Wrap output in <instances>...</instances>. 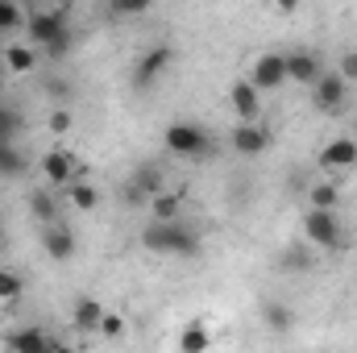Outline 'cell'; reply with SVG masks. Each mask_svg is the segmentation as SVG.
Listing matches in <instances>:
<instances>
[{
  "instance_id": "cell-1",
  "label": "cell",
  "mask_w": 357,
  "mask_h": 353,
  "mask_svg": "<svg viewBox=\"0 0 357 353\" xmlns=\"http://www.w3.org/2000/svg\"><path fill=\"white\" fill-rule=\"evenodd\" d=\"M25 33H29L33 50H46V59H63L71 50V42H75L63 8H38V13H29L25 17Z\"/></svg>"
},
{
  "instance_id": "cell-2",
  "label": "cell",
  "mask_w": 357,
  "mask_h": 353,
  "mask_svg": "<svg viewBox=\"0 0 357 353\" xmlns=\"http://www.w3.org/2000/svg\"><path fill=\"white\" fill-rule=\"evenodd\" d=\"M142 246H146L150 254H162V258H195V254H199V237H195V229H187L183 220H171V225L150 220V225L142 229Z\"/></svg>"
},
{
  "instance_id": "cell-3",
  "label": "cell",
  "mask_w": 357,
  "mask_h": 353,
  "mask_svg": "<svg viewBox=\"0 0 357 353\" xmlns=\"http://www.w3.org/2000/svg\"><path fill=\"white\" fill-rule=\"evenodd\" d=\"M167 150L178 154V158H204L212 150V133L195 121H175L167 129Z\"/></svg>"
},
{
  "instance_id": "cell-4",
  "label": "cell",
  "mask_w": 357,
  "mask_h": 353,
  "mask_svg": "<svg viewBox=\"0 0 357 353\" xmlns=\"http://www.w3.org/2000/svg\"><path fill=\"white\" fill-rule=\"evenodd\" d=\"M303 237H307V246H316V250H341V246H345L341 216H337V212H316V208H307V216H303Z\"/></svg>"
},
{
  "instance_id": "cell-5",
  "label": "cell",
  "mask_w": 357,
  "mask_h": 353,
  "mask_svg": "<svg viewBox=\"0 0 357 353\" xmlns=\"http://www.w3.org/2000/svg\"><path fill=\"white\" fill-rule=\"evenodd\" d=\"M154 195H162V167L158 163H142L133 171V179H129V187H125V204L129 208H142Z\"/></svg>"
},
{
  "instance_id": "cell-6",
  "label": "cell",
  "mask_w": 357,
  "mask_h": 353,
  "mask_svg": "<svg viewBox=\"0 0 357 353\" xmlns=\"http://www.w3.org/2000/svg\"><path fill=\"white\" fill-rule=\"evenodd\" d=\"M171 63H175V50H171V46H150V50L137 59V67H133V88H154V84L171 71Z\"/></svg>"
},
{
  "instance_id": "cell-7",
  "label": "cell",
  "mask_w": 357,
  "mask_h": 353,
  "mask_svg": "<svg viewBox=\"0 0 357 353\" xmlns=\"http://www.w3.org/2000/svg\"><path fill=\"white\" fill-rule=\"evenodd\" d=\"M345 100H349V84H345L337 71H324V75L312 84V104H316L320 112H337Z\"/></svg>"
},
{
  "instance_id": "cell-8",
  "label": "cell",
  "mask_w": 357,
  "mask_h": 353,
  "mask_svg": "<svg viewBox=\"0 0 357 353\" xmlns=\"http://www.w3.org/2000/svg\"><path fill=\"white\" fill-rule=\"evenodd\" d=\"M229 104H233V112H237V125H258V117H262V91L254 88V84L237 80V84L229 88Z\"/></svg>"
},
{
  "instance_id": "cell-9",
  "label": "cell",
  "mask_w": 357,
  "mask_h": 353,
  "mask_svg": "<svg viewBox=\"0 0 357 353\" xmlns=\"http://www.w3.org/2000/svg\"><path fill=\"white\" fill-rule=\"evenodd\" d=\"M4 350H8V353H50V350H54V337H46V329L25 324V329L4 333Z\"/></svg>"
},
{
  "instance_id": "cell-10",
  "label": "cell",
  "mask_w": 357,
  "mask_h": 353,
  "mask_svg": "<svg viewBox=\"0 0 357 353\" xmlns=\"http://www.w3.org/2000/svg\"><path fill=\"white\" fill-rule=\"evenodd\" d=\"M229 146H233L241 158H258V154L270 150V129H262V125H237V129L229 133Z\"/></svg>"
},
{
  "instance_id": "cell-11",
  "label": "cell",
  "mask_w": 357,
  "mask_h": 353,
  "mask_svg": "<svg viewBox=\"0 0 357 353\" xmlns=\"http://www.w3.org/2000/svg\"><path fill=\"white\" fill-rule=\"evenodd\" d=\"M258 91H278L287 84V54H262L254 63V80H250Z\"/></svg>"
},
{
  "instance_id": "cell-12",
  "label": "cell",
  "mask_w": 357,
  "mask_h": 353,
  "mask_svg": "<svg viewBox=\"0 0 357 353\" xmlns=\"http://www.w3.org/2000/svg\"><path fill=\"white\" fill-rule=\"evenodd\" d=\"M42 250H46V258L67 262V258H75V233L67 225H46L42 229Z\"/></svg>"
},
{
  "instance_id": "cell-13",
  "label": "cell",
  "mask_w": 357,
  "mask_h": 353,
  "mask_svg": "<svg viewBox=\"0 0 357 353\" xmlns=\"http://www.w3.org/2000/svg\"><path fill=\"white\" fill-rule=\"evenodd\" d=\"M320 167H324V171H349V167H357V142L354 137L328 142V146L320 150Z\"/></svg>"
},
{
  "instance_id": "cell-14",
  "label": "cell",
  "mask_w": 357,
  "mask_h": 353,
  "mask_svg": "<svg viewBox=\"0 0 357 353\" xmlns=\"http://www.w3.org/2000/svg\"><path fill=\"white\" fill-rule=\"evenodd\" d=\"M42 175H46V183H75V175H79V158H71L67 150H50L46 158H42Z\"/></svg>"
},
{
  "instance_id": "cell-15",
  "label": "cell",
  "mask_w": 357,
  "mask_h": 353,
  "mask_svg": "<svg viewBox=\"0 0 357 353\" xmlns=\"http://www.w3.org/2000/svg\"><path fill=\"white\" fill-rule=\"evenodd\" d=\"M324 75V67H320V59L316 54H307V50H299V54H287V80H295V84H316Z\"/></svg>"
},
{
  "instance_id": "cell-16",
  "label": "cell",
  "mask_w": 357,
  "mask_h": 353,
  "mask_svg": "<svg viewBox=\"0 0 357 353\" xmlns=\"http://www.w3.org/2000/svg\"><path fill=\"white\" fill-rule=\"evenodd\" d=\"M208 350H212V329L204 320H191L178 333V353H208Z\"/></svg>"
},
{
  "instance_id": "cell-17",
  "label": "cell",
  "mask_w": 357,
  "mask_h": 353,
  "mask_svg": "<svg viewBox=\"0 0 357 353\" xmlns=\"http://www.w3.org/2000/svg\"><path fill=\"white\" fill-rule=\"evenodd\" d=\"M71 320H75V329H79V333H96V329H100V320H104V308H100V299L79 295V299H75V312H71Z\"/></svg>"
},
{
  "instance_id": "cell-18",
  "label": "cell",
  "mask_w": 357,
  "mask_h": 353,
  "mask_svg": "<svg viewBox=\"0 0 357 353\" xmlns=\"http://www.w3.org/2000/svg\"><path fill=\"white\" fill-rule=\"evenodd\" d=\"M4 67H8L13 75H29V71L38 67V50L17 42V46H8V50H4Z\"/></svg>"
},
{
  "instance_id": "cell-19",
  "label": "cell",
  "mask_w": 357,
  "mask_h": 353,
  "mask_svg": "<svg viewBox=\"0 0 357 353\" xmlns=\"http://www.w3.org/2000/svg\"><path fill=\"white\" fill-rule=\"evenodd\" d=\"M337 204H341L337 183H312V187H307V208H316V212H337Z\"/></svg>"
},
{
  "instance_id": "cell-20",
  "label": "cell",
  "mask_w": 357,
  "mask_h": 353,
  "mask_svg": "<svg viewBox=\"0 0 357 353\" xmlns=\"http://www.w3.org/2000/svg\"><path fill=\"white\" fill-rule=\"evenodd\" d=\"M29 171V158L13 146V142H0V179H17Z\"/></svg>"
},
{
  "instance_id": "cell-21",
  "label": "cell",
  "mask_w": 357,
  "mask_h": 353,
  "mask_svg": "<svg viewBox=\"0 0 357 353\" xmlns=\"http://www.w3.org/2000/svg\"><path fill=\"white\" fill-rule=\"evenodd\" d=\"M150 208H154V220L171 225V220L183 216V195H178V191H162V195H154V200H150Z\"/></svg>"
},
{
  "instance_id": "cell-22",
  "label": "cell",
  "mask_w": 357,
  "mask_h": 353,
  "mask_svg": "<svg viewBox=\"0 0 357 353\" xmlns=\"http://www.w3.org/2000/svg\"><path fill=\"white\" fill-rule=\"evenodd\" d=\"M29 212L42 220V229H46V225H59V204H54L50 191H33V195H29Z\"/></svg>"
},
{
  "instance_id": "cell-23",
  "label": "cell",
  "mask_w": 357,
  "mask_h": 353,
  "mask_svg": "<svg viewBox=\"0 0 357 353\" xmlns=\"http://www.w3.org/2000/svg\"><path fill=\"white\" fill-rule=\"evenodd\" d=\"M262 320H266L274 333H291V324H295V312H291L287 303H274V299H270V303H262Z\"/></svg>"
},
{
  "instance_id": "cell-24",
  "label": "cell",
  "mask_w": 357,
  "mask_h": 353,
  "mask_svg": "<svg viewBox=\"0 0 357 353\" xmlns=\"http://www.w3.org/2000/svg\"><path fill=\"white\" fill-rule=\"evenodd\" d=\"M25 25V13H21V4H13V0H0V33H13V29H21Z\"/></svg>"
},
{
  "instance_id": "cell-25",
  "label": "cell",
  "mask_w": 357,
  "mask_h": 353,
  "mask_svg": "<svg viewBox=\"0 0 357 353\" xmlns=\"http://www.w3.org/2000/svg\"><path fill=\"white\" fill-rule=\"evenodd\" d=\"M21 129H25V117L17 108H0V142H13Z\"/></svg>"
},
{
  "instance_id": "cell-26",
  "label": "cell",
  "mask_w": 357,
  "mask_h": 353,
  "mask_svg": "<svg viewBox=\"0 0 357 353\" xmlns=\"http://www.w3.org/2000/svg\"><path fill=\"white\" fill-rule=\"evenodd\" d=\"M71 204H75L79 212H91V208L100 204V191H96L91 183H71Z\"/></svg>"
},
{
  "instance_id": "cell-27",
  "label": "cell",
  "mask_w": 357,
  "mask_h": 353,
  "mask_svg": "<svg viewBox=\"0 0 357 353\" xmlns=\"http://www.w3.org/2000/svg\"><path fill=\"white\" fill-rule=\"evenodd\" d=\"M282 270H291V274H299V270H307V266H312V258H307V250H303V246H295V250H287V254H282Z\"/></svg>"
},
{
  "instance_id": "cell-28",
  "label": "cell",
  "mask_w": 357,
  "mask_h": 353,
  "mask_svg": "<svg viewBox=\"0 0 357 353\" xmlns=\"http://www.w3.org/2000/svg\"><path fill=\"white\" fill-rule=\"evenodd\" d=\"M21 295V278L13 270H0V303H13Z\"/></svg>"
},
{
  "instance_id": "cell-29",
  "label": "cell",
  "mask_w": 357,
  "mask_h": 353,
  "mask_svg": "<svg viewBox=\"0 0 357 353\" xmlns=\"http://www.w3.org/2000/svg\"><path fill=\"white\" fill-rule=\"evenodd\" d=\"M96 333H100V337H125V320H121L116 312H104V320H100Z\"/></svg>"
},
{
  "instance_id": "cell-30",
  "label": "cell",
  "mask_w": 357,
  "mask_h": 353,
  "mask_svg": "<svg viewBox=\"0 0 357 353\" xmlns=\"http://www.w3.org/2000/svg\"><path fill=\"white\" fill-rule=\"evenodd\" d=\"M150 13V0H125V4H112V17H142Z\"/></svg>"
},
{
  "instance_id": "cell-31",
  "label": "cell",
  "mask_w": 357,
  "mask_h": 353,
  "mask_svg": "<svg viewBox=\"0 0 357 353\" xmlns=\"http://www.w3.org/2000/svg\"><path fill=\"white\" fill-rule=\"evenodd\" d=\"M42 88L50 91L54 100H71V84H67V80H59V75H46V84H42Z\"/></svg>"
},
{
  "instance_id": "cell-32",
  "label": "cell",
  "mask_w": 357,
  "mask_h": 353,
  "mask_svg": "<svg viewBox=\"0 0 357 353\" xmlns=\"http://www.w3.org/2000/svg\"><path fill=\"white\" fill-rule=\"evenodd\" d=\"M71 125H75V121H71L67 108H54V112H50V133H67Z\"/></svg>"
},
{
  "instance_id": "cell-33",
  "label": "cell",
  "mask_w": 357,
  "mask_h": 353,
  "mask_svg": "<svg viewBox=\"0 0 357 353\" xmlns=\"http://www.w3.org/2000/svg\"><path fill=\"white\" fill-rule=\"evenodd\" d=\"M345 84H357V50H349L345 59H341V71H337Z\"/></svg>"
},
{
  "instance_id": "cell-34",
  "label": "cell",
  "mask_w": 357,
  "mask_h": 353,
  "mask_svg": "<svg viewBox=\"0 0 357 353\" xmlns=\"http://www.w3.org/2000/svg\"><path fill=\"white\" fill-rule=\"evenodd\" d=\"M50 353H75V350H71V345H59V341H54V350H50Z\"/></svg>"
},
{
  "instance_id": "cell-35",
  "label": "cell",
  "mask_w": 357,
  "mask_h": 353,
  "mask_svg": "<svg viewBox=\"0 0 357 353\" xmlns=\"http://www.w3.org/2000/svg\"><path fill=\"white\" fill-rule=\"evenodd\" d=\"M0 254H4V229H0Z\"/></svg>"
},
{
  "instance_id": "cell-36",
  "label": "cell",
  "mask_w": 357,
  "mask_h": 353,
  "mask_svg": "<svg viewBox=\"0 0 357 353\" xmlns=\"http://www.w3.org/2000/svg\"><path fill=\"white\" fill-rule=\"evenodd\" d=\"M354 142H357V125H354Z\"/></svg>"
}]
</instances>
